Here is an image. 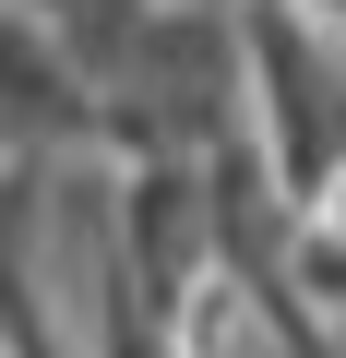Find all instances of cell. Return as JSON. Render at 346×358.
I'll return each mask as SVG.
<instances>
[{
	"mask_svg": "<svg viewBox=\"0 0 346 358\" xmlns=\"http://www.w3.org/2000/svg\"><path fill=\"white\" fill-rule=\"evenodd\" d=\"M310 13H322V24H346V0H310Z\"/></svg>",
	"mask_w": 346,
	"mask_h": 358,
	"instance_id": "6da1fadb",
	"label": "cell"
}]
</instances>
